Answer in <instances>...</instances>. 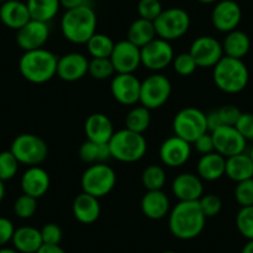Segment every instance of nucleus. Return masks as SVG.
I'll use <instances>...</instances> for the list:
<instances>
[{
    "instance_id": "nucleus-1",
    "label": "nucleus",
    "mask_w": 253,
    "mask_h": 253,
    "mask_svg": "<svg viewBox=\"0 0 253 253\" xmlns=\"http://www.w3.org/2000/svg\"><path fill=\"white\" fill-rule=\"evenodd\" d=\"M169 230L174 237L182 241L194 240L205 228L206 216L199 201H179L169 212Z\"/></svg>"
},
{
    "instance_id": "nucleus-2",
    "label": "nucleus",
    "mask_w": 253,
    "mask_h": 253,
    "mask_svg": "<svg viewBox=\"0 0 253 253\" xmlns=\"http://www.w3.org/2000/svg\"><path fill=\"white\" fill-rule=\"evenodd\" d=\"M58 57L46 48L26 51L19 60V71L26 81L46 84L56 76Z\"/></svg>"
},
{
    "instance_id": "nucleus-3",
    "label": "nucleus",
    "mask_w": 253,
    "mask_h": 253,
    "mask_svg": "<svg viewBox=\"0 0 253 253\" xmlns=\"http://www.w3.org/2000/svg\"><path fill=\"white\" fill-rule=\"evenodd\" d=\"M97 15L89 5L66 10L61 19L63 38L72 43L84 45L96 34Z\"/></svg>"
},
{
    "instance_id": "nucleus-4",
    "label": "nucleus",
    "mask_w": 253,
    "mask_h": 253,
    "mask_svg": "<svg viewBox=\"0 0 253 253\" xmlns=\"http://www.w3.org/2000/svg\"><path fill=\"white\" fill-rule=\"evenodd\" d=\"M212 79L218 89L225 93L235 94L247 87L250 72L242 60L223 56L213 66Z\"/></svg>"
},
{
    "instance_id": "nucleus-5",
    "label": "nucleus",
    "mask_w": 253,
    "mask_h": 253,
    "mask_svg": "<svg viewBox=\"0 0 253 253\" xmlns=\"http://www.w3.org/2000/svg\"><path fill=\"white\" fill-rule=\"evenodd\" d=\"M109 152L113 159L121 163H135L143 159L148 149L147 140L140 133L124 129L114 132L108 142Z\"/></svg>"
},
{
    "instance_id": "nucleus-6",
    "label": "nucleus",
    "mask_w": 253,
    "mask_h": 253,
    "mask_svg": "<svg viewBox=\"0 0 253 253\" xmlns=\"http://www.w3.org/2000/svg\"><path fill=\"white\" fill-rule=\"evenodd\" d=\"M172 129L175 135L193 144L198 138L209 132L206 113L195 107H186L175 114Z\"/></svg>"
},
{
    "instance_id": "nucleus-7",
    "label": "nucleus",
    "mask_w": 253,
    "mask_h": 253,
    "mask_svg": "<svg viewBox=\"0 0 253 253\" xmlns=\"http://www.w3.org/2000/svg\"><path fill=\"white\" fill-rule=\"evenodd\" d=\"M116 171L106 163L92 164L84 170L81 177V186L84 193L89 194L97 199L108 195L116 186Z\"/></svg>"
},
{
    "instance_id": "nucleus-8",
    "label": "nucleus",
    "mask_w": 253,
    "mask_h": 253,
    "mask_svg": "<svg viewBox=\"0 0 253 253\" xmlns=\"http://www.w3.org/2000/svg\"><path fill=\"white\" fill-rule=\"evenodd\" d=\"M10 152L15 155L20 164L38 167L47 158L48 147L45 140L39 135L24 133L13 140Z\"/></svg>"
},
{
    "instance_id": "nucleus-9",
    "label": "nucleus",
    "mask_w": 253,
    "mask_h": 253,
    "mask_svg": "<svg viewBox=\"0 0 253 253\" xmlns=\"http://www.w3.org/2000/svg\"><path fill=\"white\" fill-rule=\"evenodd\" d=\"M158 38L167 41L177 40L187 33L190 28V15L181 8H169L163 10L154 21Z\"/></svg>"
},
{
    "instance_id": "nucleus-10",
    "label": "nucleus",
    "mask_w": 253,
    "mask_h": 253,
    "mask_svg": "<svg viewBox=\"0 0 253 253\" xmlns=\"http://www.w3.org/2000/svg\"><path fill=\"white\" fill-rule=\"evenodd\" d=\"M171 94V82L160 74L150 75L142 81L139 102L148 109H158L164 106Z\"/></svg>"
},
{
    "instance_id": "nucleus-11",
    "label": "nucleus",
    "mask_w": 253,
    "mask_h": 253,
    "mask_svg": "<svg viewBox=\"0 0 253 253\" xmlns=\"http://www.w3.org/2000/svg\"><path fill=\"white\" fill-rule=\"evenodd\" d=\"M142 65L150 71H162L167 69L174 60V50L170 41L155 38L140 48Z\"/></svg>"
},
{
    "instance_id": "nucleus-12",
    "label": "nucleus",
    "mask_w": 253,
    "mask_h": 253,
    "mask_svg": "<svg viewBox=\"0 0 253 253\" xmlns=\"http://www.w3.org/2000/svg\"><path fill=\"white\" fill-rule=\"evenodd\" d=\"M109 60L117 74H134L142 65L140 47L128 40H122L114 43Z\"/></svg>"
},
{
    "instance_id": "nucleus-13",
    "label": "nucleus",
    "mask_w": 253,
    "mask_h": 253,
    "mask_svg": "<svg viewBox=\"0 0 253 253\" xmlns=\"http://www.w3.org/2000/svg\"><path fill=\"white\" fill-rule=\"evenodd\" d=\"M215 152L222 157L228 158L232 155L245 153L247 140L232 126H221L211 132Z\"/></svg>"
},
{
    "instance_id": "nucleus-14",
    "label": "nucleus",
    "mask_w": 253,
    "mask_h": 253,
    "mask_svg": "<svg viewBox=\"0 0 253 253\" xmlns=\"http://www.w3.org/2000/svg\"><path fill=\"white\" fill-rule=\"evenodd\" d=\"M189 52L198 67H213L225 56L222 43L212 36H200L195 39L190 46Z\"/></svg>"
},
{
    "instance_id": "nucleus-15",
    "label": "nucleus",
    "mask_w": 253,
    "mask_h": 253,
    "mask_svg": "<svg viewBox=\"0 0 253 253\" xmlns=\"http://www.w3.org/2000/svg\"><path fill=\"white\" fill-rule=\"evenodd\" d=\"M139 81L134 74H117L111 82V92L113 98L123 106H134L140 98Z\"/></svg>"
},
{
    "instance_id": "nucleus-16",
    "label": "nucleus",
    "mask_w": 253,
    "mask_h": 253,
    "mask_svg": "<svg viewBox=\"0 0 253 253\" xmlns=\"http://www.w3.org/2000/svg\"><path fill=\"white\" fill-rule=\"evenodd\" d=\"M48 38H50L48 23H42L33 19L16 31V43L24 52L42 48V46L47 42Z\"/></svg>"
},
{
    "instance_id": "nucleus-17",
    "label": "nucleus",
    "mask_w": 253,
    "mask_h": 253,
    "mask_svg": "<svg viewBox=\"0 0 253 253\" xmlns=\"http://www.w3.org/2000/svg\"><path fill=\"white\" fill-rule=\"evenodd\" d=\"M242 19L241 6L235 0H220L212 9L211 21L213 28L221 33H230L237 29Z\"/></svg>"
},
{
    "instance_id": "nucleus-18",
    "label": "nucleus",
    "mask_w": 253,
    "mask_h": 253,
    "mask_svg": "<svg viewBox=\"0 0 253 253\" xmlns=\"http://www.w3.org/2000/svg\"><path fill=\"white\" fill-rule=\"evenodd\" d=\"M159 157L165 167H182L191 157V143L181 139L177 135H172L162 143Z\"/></svg>"
},
{
    "instance_id": "nucleus-19",
    "label": "nucleus",
    "mask_w": 253,
    "mask_h": 253,
    "mask_svg": "<svg viewBox=\"0 0 253 253\" xmlns=\"http://www.w3.org/2000/svg\"><path fill=\"white\" fill-rule=\"evenodd\" d=\"M89 61L80 52H70L58 57L56 76L65 82H76L88 74Z\"/></svg>"
},
{
    "instance_id": "nucleus-20",
    "label": "nucleus",
    "mask_w": 253,
    "mask_h": 253,
    "mask_svg": "<svg viewBox=\"0 0 253 253\" xmlns=\"http://www.w3.org/2000/svg\"><path fill=\"white\" fill-rule=\"evenodd\" d=\"M171 190L179 201H199L204 195V184L199 175L181 172L172 180Z\"/></svg>"
},
{
    "instance_id": "nucleus-21",
    "label": "nucleus",
    "mask_w": 253,
    "mask_h": 253,
    "mask_svg": "<svg viewBox=\"0 0 253 253\" xmlns=\"http://www.w3.org/2000/svg\"><path fill=\"white\" fill-rule=\"evenodd\" d=\"M50 175L45 169L38 167H30L25 170L20 180L23 194L40 199L50 189Z\"/></svg>"
},
{
    "instance_id": "nucleus-22",
    "label": "nucleus",
    "mask_w": 253,
    "mask_h": 253,
    "mask_svg": "<svg viewBox=\"0 0 253 253\" xmlns=\"http://www.w3.org/2000/svg\"><path fill=\"white\" fill-rule=\"evenodd\" d=\"M30 20L28 5L21 0H8L0 5V21L6 28L18 31Z\"/></svg>"
},
{
    "instance_id": "nucleus-23",
    "label": "nucleus",
    "mask_w": 253,
    "mask_h": 253,
    "mask_svg": "<svg viewBox=\"0 0 253 253\" xmlns=\"http://www.w3.org/2000/svg\"><path fill=\"white\" fill-rule=\"evenodd\" d=\"M84 133L88 140L102 144H108L113 137V123L108 116L103 113H93L84 122Z\"/></svg>"
},
{
    "instance_id": "nucleus-24",
    "label": "nucleus",
    "mask_w": 253,
    "mask_h": 253,
    "mask_svg": "<svg viewBox=\"0 0 253 253\" xmlns=\"http://www.w3.org/2000/svg\"><path fill=\"white\" fill-rule=\"evenodd\" d=\"M140 209L145 217L162 220L170 212V201L163 190H150L143 195Z\"/></svg>"
},
{
    "instance_id": "nucleus-25",
    "label": "nucleus",
    "mask_w": 253,
    "mask_h": 253,
    "mask_svg": "<svg viewBox=\"0 0 253 253\" xmlns=\"http://www.w3.org/2000/svg\"><path fill=\"white\" fill-rule=\"evenodd\" d=\"M72 212L79 222L91 225L96 222L101 216V204L97 198L82 191L75 198L72 204Z\"/></svg>"
},
{
    "instance_id": "nucleus-26",
    "label": "nucleus",
    "mask_w": 253,
    "mask_h": 253,
    "mask_svg": "<svg viewBox=\"0 0 253 253\" xmlns=\"http://www.w3.org/2000/svg\"><path fill=\"white\" fill-rule=\"evenodd\" d=\"M11 242L19 253H36L43 245L40 230L33 226L15 228Z\"/></svg>"
},
{
    "instance_id": "nucleus-27",
    "label": "nucleus",
    "mask_w": 253,
    "mask_h": 253,
    "mask_svg": "<svg viewBox=\"0 0 253 253\" xmlns=\"http://www.w3.org/2000/svg\"><path fill=\"white\" fill-rule=\"evenodd\" d=\"M198 175L201 180L216 181L225 175L226 158L212 152L204 154L198 162Z\"/></svg>"
},
{
    "instance_id": "nucleus-28",
    "label": "nucleus",
    "mask_w": 253,
    "mask_h": 253,
    "mask_svg": "<svg viewBox=\"0 0 253 253\" xmlns=\"http://www.w3.org/2000/svg\"><path fill=\"white\" fill-rule=\"evenodd\" d=\"M225 175L236 182L253 177V162L250 155L241 153L226 158Z\"/></svg>"
},
{
    "instance_id": "nucleus-29",
    "label": "nucleus",
    "mask_w": 253,
    "mask_h": 253,
    "mask_svg": "<svg viewBox=\"0 0 253 253\" xmlns=\"http://www.w3.org/2000/svg\"><path fill=\"white\" fill-rule=\"evenodd\" d=\"M222 48L225 56L242 60L250 52L251 40L247 34L236 29L227 33L222 42Z\"/></svg>"
},
{
    "instance_id": "nucleus-30",
    "label": "nucleus",
    "mask_w": 253,
    "mask_h": 253,
    "mask_svg": "<svg viewBox=\"0 0 253 253\" xmlns=\"http://www.w3.org/2000/svg\"><path fill=\"white\" fill-rule=\"evenodd\" d=\"M126 38H128L126 40L142 48L143 46H145L157 38L154 23L145 20V19L138 18L137 20L130 24L128 33H126Z\"/></svg>"
},
{
    "instance_id": "nucleus-31",
    "label": "nucleus",
    "mask_w": 253,
    "mask_h": 253,
    "mask_svg": "<svg viewBox=\"0 0 253 253\" xmlns=\"http://www.w3.org/2000/svg\"><path fill=\"white\" fill-rule=\"evenodd\" d=\"M33 20L50 23L60 10V0H28L26 1Z\"/></svg>"
},
{
    "instance_id": "nucleus-32",
    "label": "nucleus",
    "mask_w": 253,
    "mask_h": 253,
    "mask_svg": "<svg viewBox=\"0 0 253 253\" xmlns=\"http://www.w3.org/2000/svg\"><path fill=\"white\" fill-rule=\"evenodd\" d=\"M80 158L84 163L92 165L108 162L112 157L108 144H102V143H96L87 139L80 147Z\"/></svg>"
},
{
    "instance_id": "nucleus-33",
    "label": "nucleus",
    "mask_w": 253,
    "mask_h": 253,
    "mask_svg": "<svg viewBox=\"0 0 253 253\" xmlns=\"http://www.w3.org/2000/svg\"><path fill=\"white\" fill-rule=\"evenodd\" d=\"M150 121V109L144 106H138L130 109L126 117V128L133 130L135 133H143L149 128Z\"/></svg>"
},
{
    "instance_id": "nucleus-34",
    "label": "nucleus",
    "mask_w": 253,
    "mask_h": 253,
    "mask_svg": "<svg viewBox=\"0 0 253 253\" xmlns=\"http://www.w3.org/2000/svg\"><path fill=\"white\" fill-rule=\"evenodd\" d=\"M87 51L92 58H109L113 51L114 42L108 35L96 33L87 41Z\"/></svg>"
},
{
    "instance_id": "nucleus-35",
    "label": "nucleus",
    "mask_w": 253,
    "mask_h": 253,
    "mask_svg": "<svg viewBox=\"0 0 253 253\" xmlns=\"http://www.w3.org/2000/svg\"><path fill=\"white\" fill-rule=\"evenodd\" d=\"M165 182H167V174H165V170L159 165H149L143 171L142 184L147 189V191L163 190Z\"/></svg>"
},
{
    "instance_id": "nucleus-36",
    "label": "nucleus",
    "mask_w": 253,
    "mask_h": 253,
    "mask_svg": "<svg viewBox=\"0 0 253 253\" xmlns=\"http://www.w3.org/2000/svg\"><path fill=\"white\" fill-rule=\"evenodd\" d=\"M20 163L10 150H4L0 153V180L9 181L18 174Z\"/></svg>"
},
{
    "instance_id": "nucleus-37",
    "label": "nucleus",
    "mask_w": 253,
    "mask_h": 253,
    "mask_svg": "<svg viewBox=\"0 0 253 253\" xmlns=\"http://www.w3.org/2000/svg\"><path fill=\"white\" fill-rule=\"evenodd\" d=\"M236 227L243 237L248 241L253 240V206H245L238 210L236 215Z\"/></svg>"
},
{
    "instance_id": "nucleus-38",
    "label": "nucleus",
    "mask_w": 253,
    "mask_h": 253,
    "mask_svg": "<svg viewBox=\"0 0 253 253\" xmlns=\"http://www.w3.org/2000/svg\"><path fill=\"white\" fill-rule=\"evenodd\" d=\"M36 211H38V199L26 194L19 196L14 203V212L19 218L28 220L35 215Z\"/></svg>"
},
{
    "instance_id": "nucleus-39",
    "label": "nucleus",
    "mask_w": 253,
    "mask_h": 253,
    "mask_svg": "<svg viewBox=\"0 0 253 253\" xmlns=\"http://www.w3.org/2000/svg\"><path fill=\"white\" fill-rule=\"evenodd\" d=\"M114 72L116 71L109 58H92L89 61L88 74L94 80H107L113 76Z\"/></svg>"
},
{
    "instance_id": "nucleus-40",
    "label": "nucleus",
    "mask_w": 253,
    "mask_h": 253,
    "mask_svg": "<svg viewBox=\"0 0 253 253\" xmlns=\"http://www.w3.org/2000/svg\"><path fill=\"white\" fill-rule=\"evenodd\" d=\"M171 63L174 71L180 76H190L198 69V65H196L193 56L190 55V52H181L174 56V60Z\"/></svg>"
},
{
    "instance_id": "nucleus-41",
    "label": "nucleus",
    "mask_w": 253,
    "mask_h": 253,
    "mask_svg": "<svg viewBox=\"0 0 253 253\" xmlns=\"http://www.w3.org/2000/svg\"><path fill=\"white\" fill-rule=\"evenodd\" d=\"M235 199L241 208L253 206V177L237 182L235 189Z\"/></svg>"
},
{
    "instance_id": "nucleus-42",
    "label": "nucleus",
    "mask_w": 253,
    "mask_h": 253,
    "mask_svg": "<svg viewBox=\"0 0 253 253\" xmlns=\"http://www.w3.org/2000/svg\"><path fill=\"white\" fill-rule=\"evenodd\" d=\"M137 11L139 14V18L154 21L162 14L163 6L159 0H139Z\"/></svg>"
},
{
    "instance_id": "nucleus-43",
    "label": "nucleus",
    "mask_w": 253,
    "mask_h": 253,
    "mask_svg": "<svg viewBox=\"0 0 253 253\" xmlns=\"http://www.w3.org/2000/svg\"><path fill=\"white\" fill-rule=\"evenodd\" d=\"M199 205H200L206 218L215 217L220 213L221 209H222V200L220 199V196L215 195V194H206L200 198Z\"/></svg>"
},
{
    "instance_id": "nucleus-44",
    "label": "nucleus",
    "mask_w": 253,
    "mask_h": 253,
    "mask_svg": "<svg viewBox=\"0 0 253 253\" xmlns=\"http://www.w3.org/2000/svg\"><path fill=\"white\" fill-rule=\"evenodd\" d=\"M43 245H60L62 241V230L57 223L48 222L42 226L40 230Z\"/></svg>"
},
{
    "instance_id": "nucleus-45",
    "label": "nucleus",
    "mask_w": 253,
    "mask_h": 253,
    "mask_svg": "<svg viewBox=\"0 0 253 253\" xmlns=\"http://www.w3.org/2000/svg\"><path fill=\"white\" fill-rule=\"evenodd\" d=\"M220 117L221 122H222V126H235L237 121L240 119L241 109L238 107L233 106V104H225V106L220 107L218 109H216Z\"/></svg>"
},
{
    "instance_id": "nucleus-46",
    "label": "nucleus",
    "mask_w": 253,
    "mask_h": 253,
    "mask_svg": "<svg viewBox=\"0 0 253 253\" xmlns=\"http://www.w3.org/2000/svg\"><path fill=\"white\" fill-rule=\"evenodd\" d=\"M236 129L246 140L253 142V113H242L236 123Z\"/></svg>"
},
{
    "instance_id": "nucleus-47",
    "label": "nucleus",
    "mask_w": 253,
    "mask_h": 253,
    "mask_svg": "<svg viewBox=\"0 0 253 253\" xmlns=\"http://www.w3.org/2000/svg\"><path fill=\"white\" fill-rule=\"evenodd\" d=\"M15 227L9 218L0 217V247H4L13 240Z\"/></svg>"
},
{
    "instance_id": "nucleus-48",
    "label": "nucleus",
    "mask_w": 253,
    "mask_h": 253,
    "mask_svg": "<svg viewBox=\"0 0 253 253\" xmlns=\"http://www.w3.org/2000/svg\"><path fill=\"white\" fill-rule=\"evenodd\" d=\"M193 144L195 145L196 150H198L201 155L215 152V147H213V140L212 137H211V133H205V134H203L200 138H198Z\"/></svg>"
},
{
    "instance_id": "nucleus-49",
    "label": "nucleus",
    "mask_w": 253,
    "mask_h": 253,
    "mask_svg": "<svg viewBox=\"0 0 253 253\" xmlns=\"http://www.w3.org/2000/svg\"><path fill=\"white\" fill-rule=\"evenodd\" d=\"M206 121H208V128L210 132L217 129L218 126H222L220 117H218L217 111H211L210 113L206 114Z\"/></svg>"
},
{
    "instance_id": "nucleus-50",
    "label": "nucleus",
    "mask_w": 253,
    "mask_h": 253,
    "mask_svg": "<svg viewBox=\"0 0 253 253\" xmlns=\"http://www.w3.org/2000/svg\"><path fill=\"white\" fill-rule=\"evenodd\" d=\"M60 5L66 10H71V9L88 5V4H87V0H60Z\"/></svg>"
},
{
    "instance_id": "nucleus-51",
    "label": "nucleus",
    "mask_w": 253,
    "mask_h": 253,
    "mask_svg": "<svg viewBox=\"0 0 253 253\" xmlns=\"http://www.w3.org/2000/svg\"><path fill=\"white\" fill-rule=\"evenodd\" d=\"M36 253H66L60 245H42Z\"/></svg>"
},
{
    "instance_id": "nucleus-52",
    "label": "nucleus",
    "mask_w": 253,
    "mask_h": 253,
    "mask_svg": "<svg viewBox=\"0 0 253 253\" xmlns=\"http://www.w3.org/2000/svg\"><path fill=\"white\" fill-rule=\"evenodd\" d=\"M241 253H253V240H250L245 246H243Z\"/></svg>"
},
{
    "instance_id": "nucleus-53",
    "label": "nucleus",
    "mask_w": 253,
    "mask_h": 253,
    "mask_svg": "<svg viewBox=\"0 0 253 253\" xmlns=\"http://www.w3.org/2000/svg\"><path fill=\"white\" fill-rule=\"evenodd\" d=\"M4 196H5V186H4V181L0 180V203L3 201Z\"/></svg>"
},
{
    "instance_id": "nucleus-54",
    "label": "nucleus",
    "mask_w": 253,
    "mask_h": 253,
    "mask_svg": "<svg viewBox=\"0 0 253 253\" xmlns=\"http://www.w3.org/2000/svg\"><path fill=\"white\" fill-rule=\"evenodd\" d=\"M0 253H19L15 248H8V247H1L0 248Z\"/></svg>"
},
{
    "instance_id": "nucleus-55",
    "label": "nucleus",
    "mask_w": 253,
    "mask_h": 253,
    "mask_svg": "<svg viewBox=\"0 0 253 253\" xmlns=\"http://www.w3.org/2000/svg\"><path fill=\"white\" fill-rule=\"evenodd\" d=\"M196 1H199V3L201 4H212V3H216V1H218V0H196Z\"/></svg>"
},
{
    "instance_id": "nucleus-56",
    "label": "nucleus",
    "mask_w": 253,
    "mask_h": 253,
    "mask_svg": "<svg viewBox=\"0 0 253 253\" xmlns=\"http://www.w3.org/2000/svg\"><path fill=\"white\" fill-rule=\"evenodd\" d=\"M248 155H250L251 159H252V162H253V145L251 147V150H250V153H248Z\"/></svg>"
},
{
    "instance_id": "nucleus-57",
    "label": "nucleus",
    "mask_w": 253,
    "mask_h": 253,
    "mask_svg": "<svg viewBox=\"0 0 253 253\" xmlns=\"http://www.w3.org/2000/svg\"><path fill=\"white\" fill-rule=\"evenodd\" d=\"M162 253H177V252H174V251H164V252Z\"/></svg>"
},
{
    "instance_id": "nucleus-58",
    "label": "nucleus",
    "mask_w": 253,
    "mask_h": 253,
    "mask_svg": "<svg viewBox=\"0 0 253 253\" xmlns=\"http://www.w3.org/2000/svg\"><path fill=\"white\" fill-rule=\"evenodd\" d=\"M5 1H8V0H0V3H1V4L5 3Z\"/></svg>"
}]
</instances>
